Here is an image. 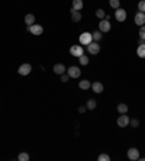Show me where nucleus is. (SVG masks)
<instances>
[{
	"instance_id": "obj_1",
	"label": "nucleus",
	"mask_w": 145,
	"mask_h": 161,
	"mask_svg": "<svg viewBox=\"0 0 145 161\" xmlns=\"http://www.w3.org/2000/svg\"><path fill=\"white\" fill-rule=\"evenodd\" d=\"M67 74L70 76V78H78L81 76V70L76 66H71L70 68H67Z\"/></svg>"
},
{
	"instance_id": "obj_15",
	"label": "nucleus",
	"mask_w": 145,
	"mask_h": 161,
	"mask_svg": "<svg viewBox=\"0 0 145 161\" xmlns=\"http://www.w3.org/2000/svg\"><path fill=\"white\" fill-rule=\"evenodd\" d=\"M83 6H84L83 0H72V9L74 10H81Z\"/></svg>"
},
{
	"instance_id": "obj_18",
	"label": "nucleus",
	"mask_w": 145,
	"mask_h": 161,
	"mask_svg": "<svg viewBox=\"0 0 145 161\" xmlns=\"http://www.w3.org/2000/svg\"><path fill=\"white\" fill-rule=\"evenodd\" d=\"M136 54H138V57H141V58H145V44H144V42H142V44L138 47Z\"/></svg>"
},
{
	"instance_id": "obj_9",
	"label": "nucleus",
	"mask_w": 145,
	"mask_h": 161,
	"mask_svg": "<svg viewBox=\"0 0 145 161\" xmlns=\"http://www.w3.org/2000/svg\"><path fill=\"white\" fill-rule=\"evenodd\" d=\"M110 22L109 21H106V19H102L100 23H99V31L100 32H109L110 31Z\"/></svg>"
},
{
	"instance_id": "obj_3",
	"label": "nucleus",
	"mask_w": 145,
	"mask_h": 161,
	"mask_svg": "<svg viewBox=\"0 0 145 161\" xmlns=\"http://www.w3.org/2000/svg\"><path fill=\"white\" fill-rule=\"evenodd\" d=\"M131 122V119L129 116H126V113H122L121 116L117 118V125H119V128H126Z\"/></svg>"
},
{
	"instance_id": "obj_23",
	"label": "nucleus",
	"mask_w": 145,
	"mask_h": 161,
	"mask_svg": "<svg viewBox=\"0 0 145 161\" xmlns=\"http://www.w3.org/2000/svg\"><path fill=\"white\" fill-rule=\"evenodd\" d=\"M109 5L113 9H117V7H121V0H109Z\"/></svg>"
},
{
	"instance_id": "obj_11",
	"label": "nucleus",
	"mask_w": 145,
	"mask_h": 161,
	"mask_svg": "<svg viewBox=\"0 0 145 161\" xmlns=\"http://www.w3.org/2000/svg\"><path fill=\"white\" fill-rule=\"evenodd\" d=\"M135 23H136L138 26H142V25H145V13H142V12H138V13L135 15Z\"/></svg>"
},
{
	"instance_id": "obj_14",
	"label": "nucleus",
	"mask_w": 145,
	"mask_h": 161,
	"mask_svg": "<svg viewBox=\"0 0 145 161\" xmlns=\"http://www.w3.org/2000/svg\"><path fill=\"white\" fill-rule=\"evenodd\" d=\"M91 89H93V92H95V93H97V95H99V93H102V92H103V84H102L100 81H95V83L91 84Z\"/></svg>"
},
{
	"instance_id": "obj_21",
	"label": "nucleus",
	"mask_w": 145,
	"mask_h": 161,
	"mask_svg": "<svg viewBox=\"0 0 145 161\" xmlns=\"http://www.w3.org/2000/svg\"><path fill=\"white\" fill-rule=\"evenodd\" d=\"M78 61H80V64H81V66H87V64H89V57L83 54V55L78 57Z\"/></svg>"
},
{
	"instance_id": "obj_31",
	"label": "nucleus",
	"mask_w": 145,
	"mask_h": 161,
	"mask_svg": "<svg viewBox=\"0 0 145 161\" xmlns=\"http://www.w3.org/2000/svg\"><path fill=\"white\" fill-rule=\"evenodd\" d=\"M86 109H87L86 106H80V107H78V112H80V113H84V112H86Z\"/></svg>"
},
{
	"instance_id": "obj_28",
	"label": "nucleus",
	"mask_w": 145,
	"mask_h": 161,
	"mask_svg": "<svg viewBox=\"0 0 145 161\" xmlns=\"http://www.w3.org/2000/svg\"><path fill=\"white\" fill-rule=\"evenodd\" d=\"M138 9H139V12L145 13V0H141L139 3H138Z\"/></svg>"
},
{
	"instance_id": "obj_6",
	"label": "nucleus",
	"mask_w": 145,
	"mask_h": 161,
	"mask_svg": "<svg viewBox=\"0 0 145 161\" xmlns=\"http://www.w3.org/2000/svg\"><path fill=\"white\" fill-rule=\"evenodd\" d=\"M87 50H89L90 54H93V55H96V54H99V51H100V45L97 44L96 41H91L89 45H87Z\"/></svg>"
},
{
	"instance_id": "obj_30",
	"label": "nucleus",
	"mask_w": 145,
	"mask_h": 161,
	"mask_svg": "<svg viewBox=\"0 0 145 161\" xmlns=\"http://www.w3.org/2000/svg\"><path fill=\"white\" fill-rule=\"evenodd\" d=\"M129 123H131L134 128H138V125H139V121H138V119H132V121H131Z\"/></svg>"
},
{
	"instance_id": "obj_27",
	"label": "nucleus",
	"mask_w": 145,
	"mask_h": 161,
	"mask_svg": "<svg viewBox=\"0 0 145 161\" xmlns=\"http://www.w3.org/2000/svg\"><path fill=\"white\" fill-rule=\"evenodd\" d=\"M97 160L99 161H109L110 160V157L107 155V154H100V155L97 157Z\"/></svg>"
},
{
	"instance_id": "obj_17",
	"label": "nucleus",
	"mask_w": 145,
	"mask_h": 161,
	"mask_svg": "<svg viewBox=\"0 0 145 161\" xmlns=\"http://www.w3.org/2000/svg\"><path fill=\"white\" fill-rule=\"evenodd\" d=\"M25 23H26L28 26H31V25H34L35 23V16L32 15V13H29V15L25 16Z\"/></svg>"
},
{
	"instance_id": "obj_24",
	"label": "nucleus",
	"mask_w": 145,
	"mask_h": 161,
	"mask_svg": "<svg viewBox=\"0 0 145 161\" xmlns=\"http://www.w3.org/2000/svg\"><path fill=\"white\" fill-rule=\"evenodd\" d=\"M17 160L19 161H28L29 160V154L28 152H20V154L17 155Z\"/></svg>"
},
{
	"instance_id": "obj_20",
	"label": "nucleus",
	"mask_w": 145,
	"mask_h": 161,
	"mask_svg": "<svg viewBox=\"0 0 145 161\" xmlns=\"http://www.w3.org/2000/svg\"><path fill=\"white\" fill-rule=\"evenodd\" d=\"M117 112H119V113H126V112H128V105L119 103V105H117Z\"/></svg>"
},
{
	"instance_id": "obj_16",
	"label": "nucleus",
	"mask_w": 145,
	"mask_h": 161,
	"mask_svg": "<svg viewBox=\"0 0 145 161\" xmlns=\"http://www.w3.org/2000/svg\"><path fill=\"white\" fill-rule=\"evenodd\" d=\"M78 87H80L81 90H87V89L91 87V83H90L89 80H81V81L78 83Z\"/></svg>"
},
{
	"instance_id": "obj_19",
	"label": "nucleus",
	"mask_w": 145,
	"mask_h": 161,
	"mask_svg": "<svg viewBox=\"0 0 145 161\" xmlns=\"http://www.w3.org/2000/svg\"><path fill=\"white\" fill-rule=\"evenodd\" d=\"M96 106H97V103H96L95 99H89V100H87V105H86V107H87V109L93 110V109H96Z\"/></svg>"
},
{
	"instance_id": "obj_29",
	"label": "nucleus",
	"mask_w": 145,
	"mask_h": 161,
	"mask_svg": "<svg viewBox=\"0 0 145 161\" xmlns=\"http://www.w3.org/2000/svg\"><path fill=\"white\" fill-rule=\"evenodd\" d=\"M68 78H70V76H68V74H65V73H64V74H61V81H62V83H67Z\"/></svg>"
},
{
	"instance_id": "obj_12",
	"label": "nucleus",
	"mask_w": 145,
	"mask_h": 161,
	"mask_svg": "<svg viewBox=\"0 0 145 161\" xmlns=\"http://www.w3.org/2000/svg\"><path fill=\"white\" fill-rule=\"evenodd\" d=\"M52 70H54V73H55V74H58V76H61V74H64V73L67 71V68L64 67V64H55Z\"/></svg>"
},
{
	"instance_id": "obj_13",
	"label": "nucleus",
	"mask_w": 145,
	"mask_h": 161,
	"mask_svg": "<svg viewBox=\"0 0 145 161\" xmlns=\"http://www.w3.org/2000/svg\"><path fill=\"white\" fill-rule=\"evenodd\" d=\"M71 19H72V22H80L81 21V12L74 10L71 7Z\"/></svg>"
},
{
	"instance_id": "obj_10",
	"label": "nucleus",
	"mask_w": 145,
	"mask_h": 161,
	"mask_svg": "<svg viewBox=\"0 0 145 161\" xmlns=\"http://www.w3.org/2000/svg\"><path fill=\"white\" fill-rule=\"evenodd\" d=\"M126 155H128L129 160H139V158H141V157H139V151L136 150V148H129Z\"/></svg>"
},
{
	"instance_id": "obj_5",
	"label": "nucleus",
	"mask_w": 145,
	"mask_h": 161,
	"mask_svg": "<svg viewBox=\"0 0 145 161\" xmlns=\"http://www.w3.org/2000/svg\"><path fill=\"white\" fill-rule=\"evenodd\" d=\"M80 44L81 45H89L91 41H93V36H91V33L90 32H83L80 35Z\"/></svg>"
},
{
	"instance_id": "obj_26",
	"label": "nucleus",
	"mask_w": 145,
	"mask_h": 161,
	"mask_svg": "<svg viewBox=\"0 0 145 161\" xmlns=\"http://www.w3.org/2000/svg\"><path fill=\"white\" fill-rule=\"evenodd\" d=\"M139 38L142 39V41H145V25L139 26Z\"/></svg>"
},
{
	"instance_id": "obj_22",
	"label": "nucleus",
	"mask_w": 145,
	"mask_h": 161,
	"mask_svg": "<svg viewBox=\"0 0 145 161\" xmlns=\"http://www.w3.org/2000/svg\"><path fill=\"white\" fill-rule=\"evenodd\" d=\"M91 36H93V41H96V42H97V41H100V39H102V36H103V35H102L100 31H95V32L91 33Z\"/></svg>"
},
{
	"instance_id": "obj_4",
	"label": "nucleus",
	"mask_w": 145,
	"mask_h": 161,
	"mask_svg": "<svg viewBox=\"0 0 145 161\" xmlns=\"http://www.w3.org/2000/svg\"><path fill=\"white\" fill-rule=\"evenodd\" d=\"M28 29H29V32L32 33V35H36V36L42 35V32H44V28H42L41 25H38V23H34V25L28 26Z\"/></svg>"
},
{
	"instance_id": "obj_2",
	"label": "nucleus",
	"mask_w": 145,
	"mask_h": 161,
	"mask_svg": "<svg viewBox=\"0 0 145 161\" xmlns=\"http://www.w3.org/2000/svg\"><path fill=\"white\" fill-rule=\"evenodd\" d=\"M115 19H116L117 22H125L126 21V10H123L122 7H117L115 9Z\"/></svg>"
},
{
	"instance_id": "obj_25",
	"label": "nucleus",
	"mask_w": 145,
	"mask_h": 161,
	"mask_svg": "<svg viewBox=\"0 0 145 161\" xmlns=\"http://www.w3.org/2000/svg\"><path fill=\"white\" fill-rule=\"evenodd\" d=\"M96 16L99 17V19H105V17H106V13H105L103 9H97V10H96Z\"/></svg>"
},
{
	"instance_id": "obj_7",
	"label": "nucleus",
	"mask_w": 145,
	"mask_h": 161,
	"mask_svg": "<svg viewBox=\"0 0 145 161\" xmlns=\"http://www.w3.org/2000/svg\"><path fill=\"white\" fill-rule=\"evenodd\" d=\"M31 71H32V66L31 64H22V66L19 67V70H17V73L20 74V76H28V74H31Z\"/></svg>"
},
{
	"instance_id": "obj_8",
	"label": "nucleus",
	"mask_w": 145,
	"mask_h": 161,
	"mask_svg": "<svg viewBox=\"0 0 145 161\" xmlns=\"http://www.w3.org/2000/svg\"><path fill=\"white\" fill-rule=\"evenodd\" d=\"M70 54H71L72 57L83 55V47H81V45H72L71 48H70Z\"/></svg>"
}]
</instances>
